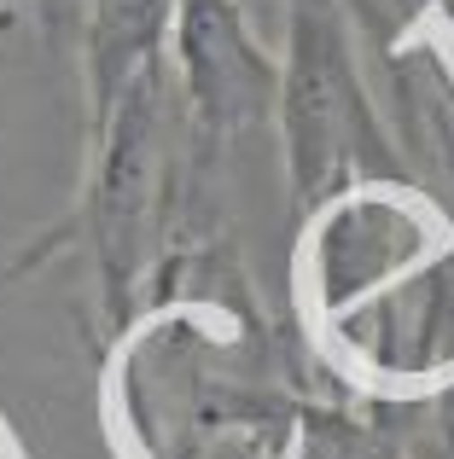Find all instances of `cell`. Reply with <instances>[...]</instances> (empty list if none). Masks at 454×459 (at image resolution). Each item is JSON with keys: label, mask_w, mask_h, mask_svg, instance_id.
Returning a JSON list of instances; mask_svg holds the SVG:
<instances>
[{"label": "cell", "mask_w": 454, "mask_h": 459, "mask_svg": "<svg viewBox=\"0 0 454 459\" xmlns=\"http://www.w3.org/2000/svg\"><path fill=\"white\" fill-rule=\"evenodd\" d=\"M216 250L163 268L175 308L152 303V325H135L111 367V413L135 459H292L303 407L315 395L250 308L245 280L216 285Z\"/></svg>", "instance_id": "obj_1"}, {"label": "cell", "mask_w": 454, "mask_h": 459, "mask_svg": "<svg viewBox=\"0 0 454 459\" xmlns=\"http://www.w3.org/2000/svg\"><path fill=\"white\" fill-rule=\"evenodd\" d=\"M397 419H402V448H408V459H454V378H443L425 395H414L408 407L397 402Z\"/></svg>", "instance_id": "obj_6"}, {"label": "cell", "mask_w": 454, "mask_h": 459, "mask_svg": "<svg viewBox=\"0 0 454 459\" xmlns=\"http://www.w3.org/2000/svg\"><path fill=\"white\" fill-rule=\"evenodd\" d=\"M292 459H408L397 402H355V395H315L303 407Z\"/></svg>", "instance_id": "obj_5"}, {"label": "cell", "mask_w": 454, "mask_h": 459, "mask_svg": "<svg viewBox=\"0 0 454 459\" xmlns=\"http://www.w3.org/2000/svg\"><path fill=\"white\" fill-rule=\"evenodd\" d=\"M82 245L93 262L105 337L123 343L140 320V297L158 280L175 227V117H170V58L135 76L105 134L88 146L82 192Z\"/></svg>", "instance_id": "obj_3"}, {"label": "cell", "mask_w": 454, "mask_h": 459, "mask_svg": "<svg viewBox=\"0 0 454 459\" xmlns=\"http://www.w3.org/2000/svg\"><path fill=\"white\" fill-rule=\"evenodd\" d=\"M187 0H93L82 30V93H88V146L105 134L111 111L135 76L170 58V35Z\"/></svg>", "instance_id": "obj_4"}, {"label": "cell", "mask_w": 454, "mask_h": 459, "mask_svg": "<svg viewBox=\"0 0 454 459\" xmlns=\"http://www.w3.org/2000/svg\"><path fill=\"white\" fill-rule=\"evenodd\" d=\"M280 146L292 233L362 186H408L390 128L355 65V30L344 0H285L280 53Z\"/></svg>", "instance_id": "obj_2"}]
</instances>
